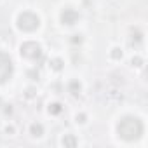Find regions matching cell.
Listing matches in <instances>:
<instances>
[{"mask_svg": "<svg viewBox=\"0 0 148 148\" xmlns=\"http://www.w3.org/2000/svg\"><path fill=\"white\" fill-rule=\"evenodd\" d=\"M119 134L125 141H134L143 134V122L138 117H124L117 127Z\"/></svg>", "mask_w": 148, "mask_h": 148, "instance_id": "cell-1", "label": "cell"}, {"mask_svg": "<svg viewBox=\"0 0 148 148\" xmlns=\"http://www.w3.org/2000/svg\"><path fill=\"white\" fill-rule=\"evenodd\" d=\"M38 25H40V19L33 12H23L18 18V28L23 32H33L38 28Z\"/></svg>", "mask_w": 148, "mask_h": 148, "instance_id": "cell-2", "label": "cell"}, {"mask_svg": "<svg viewBox=\"0 0 148 148\" xmlns=\"http://www.w3.org/2000/svg\"><path fill=\"white\" fill-rule=\"evenodd\" d=\"M12 75V61L5 52H0V84H4Z\"/></svg>", "mask_w": 148, "mask_h": 148, "instance_id": "cell-3", "label": "cell"}, {"mask_svg": "<svg viewBox=\"0 0 148 148\" xmlns=\"http://www.w3.org/2000/svg\"><path fill=\"white\" fill-rule=\"evenodd\" d=\"M21 56L28 58V59H40L42 58V47L37 42H25L21 45Z\"/></svg>", "mask_w": 148, "mask_h": 148, "instance_id": "cell-4", "label": "cell"}, {"mask_svg": "<svg viewBox=\"0 0 148 148\" xmlns=\"http://www.w3.org/2000/svg\"><path fill=\"white\" fill-rule=\"evenodd\" d=\"M80 19V16H79V12L75 11V9H64L63 12H61V21L64 23V25H75L77 21Z\"/></svg>", "mask_w": 148, "mask_h": 148, "instance_id": "cell-5", "label": "cell"}, {"mask_svg": "<svg viewBox=\"0 0 148 148\" xmlns=\"http://www.w3.org/2000/svg\"><path fill=\"white\" fill-rule=\"evenodd\" d=\"M68 91H70L73 96H79V94H80V84H79L77 80H71V82L68 84Z\"/></svg>", "mask_w": 148, "mask_h": 148, "instance_id": "cell-6", "label": "cell"}, {"mask_svg": "<svg viewBox=\"0 0 148 148\" xmlns=\"http://www.w3.org/2000/svg\"><path fill=\"white\" fill-rule=\"evenodd\" d=\"M30 132H32V136H42L44 134V127L40 125V124H32V127H30Z\"/></svg>", "mask_w": 148, "mask_h": 148, "instance_id": "cell-7", "label": "cell"}, {"mask_svg": "<svg viewBox=\"0 0 148 148\" xmlns=\"http://www.w3.org/2000/svg\"><path fill=\"white\" fill-rule=\"evenodd\" d=\"M61 110H63V106H61L59 103H54V105H51V106H49V112H51L52 115H58V113H61Z\"/></svg>", "mask_w": 148, "mask_h": 148, "instance_id": "cell-8", "label": "cell"}, {"mask_svg": "<svg viewBox=\"0 0 148 148\" xmlns=\"http://www.w3.org/2000/svg\"><path fill=\"white\" fill-rule=\"evenodd\" d=\"M63 145H64V146H75L77 141H75V138H73V136H66V138L63 139Z\"/></svg>", "mask_w": 148, "mask_h": 148, "instance_id": "cell-9", "label": "cell"}, {"mask_svg": "<svg viewBox=\"0 0 148 148\" xmlns=\"http://www.w3.org/2000/svg\"><path fill=\"white\" fill-rule=\"evenodd\" d=\"M51 66H52V68H54L56 71H59V70L63 68V61L56 58V59H52V61H51Z\"/></svg>", "mask_w": 148, "mask_h": 148, "instance_id": "cell-10", "label": "cell"}, {"mask_svg": "<svg viewBox=\"0 0 148 148\" xmlns=\"http://www.w3.org/2000/svg\"><path fill=\"white\" fill-rule=\"evenodd\" d=\"M112 58H113V59H120V58H122V51H120V49H113Z\"/></svg>", "mask_w": 148, "mask_h": 148, "instance_id": "cell-11", "label": "cell"}, {"mask_svg": "<svg viewBox=\"0 0 148 148\" xmlns=\"http://www.w3.org/2000/svg\"><path fill=\"white\" fill-rule=\"evenodd\" d=\"M132 64H134V66H139V64H141V58H134V59H132Z\"/></svg>", "mask_w": 148, "mask_h": 148, "instance_id": "cell-12", "label": "cell"}, {"mask_svg": "<svg viewBox=\"0 0 148 148\" xmlns=\"http://www.w3.org/2000/svg\"><path fill=\"white\" fill-rule=\"evenodd\" d=\"M77 120H79V122H84V120H86V115H77Z\"/></svg>", "mask_w": 148, "mask_h": 148, "instance_id": "cell-13", "label": "cell"}]
</instances>
